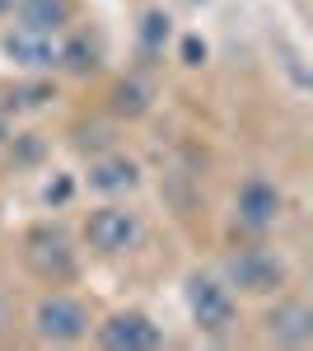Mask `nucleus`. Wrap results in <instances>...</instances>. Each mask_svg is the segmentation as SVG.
I'll list each match as a JSON object with an SVG mask.
<instances>
[{
    "label": "nucleus",
    "mask_w": 313,
    "mask_h": 351,
    "mask_svg": "<svg viewBox=\"0 0 313 351\" xmlns=\"http://www.w3.org/2000/svg\"><path fill=\"white\" fill-rule=\"evenodd\" d=\"M266 337L276 347H309L313 342V309L304 300H281L266 314Z\"/></svg>",
    "instance_id": "obj_9"
},
{
    "label": "nucleus",
    "mask_w": 313,
    "mask_h": 351,
    "mask_svg": "<svg viewBox=\"0 0 313 351\" xmlns=\"http://www.w3.org/2000/svg\"><path fill=\"white\" fill-rule=\"evenodd\" d=\"M89 188L94 192H131L140 188V164L127 155H103V160L89 169Z\"/></svg>",
    "instance_id": "obj_10"
},
{
    "label": "nucleus",
    "mask_w": 313,
    "mask_h": 351,
    "mask_svg": "<svg viewBox=\"0 0 313 351\" xmlns=\"http://www.w3.org/2000/svg\"><path fill=\"white\" fill-rule=\"evenodd\" d=\"M19 14V28H33V33H61L71 24V0H19L14 5Z\"/></svg>",
    "instance_id": "obj_11"
},
{
    "label": "nucleus",
    "mask_w": 313,
    "mask_h": 351,
    "mask_svg": "<svg viewBox=\"0 0 313 351\" xmlns=\"http://www.w3.org/2000/svg\"><path fill=\"white\" fill-rule=\"evenodd\" d=\"M24 263L33 276H42V281H71L75 276V248H71V234L61 230V225H38V230H28L24 239Z\"/></svg>",
    "instance_id": "obj_4"
},
{
    "label": "nucleus",
    "mask_w": 313,
    "mask_h": 351,
    "mask_svg": "<svg viewBox=\"0 0 313 351\" xmlns=\"http://www.w3.org/2000/svg\"><path fill=\"white\" fill-rule=\"evenodd\" d=\"M47 99H56L52 84H24V89L14 94V108H42Z\"/></svg>",
    "instance_id": "obj_15"
},
{
    "label": "nucleus",
    "mask_w": 313,
    "mask_h": 351,
    "mask_svg": "<svg viewBox=\"0 0 313 351\" xmlns=\"http://www.w3.org/2000/svg\"><path fill=\"white\" fill-rule=\"evenodd\" d=\"M71 192H75L71 178H52V183L42 188V202H47V206H66V202H71Z\"/></svg>",
    "instance_id": "obj_17"
},
{
    "label": "nucleus",
    "mask_w": 313,
    "mask_h": 351,
    "mask_svg": "<svg viewBox=\"0 0 313 351\" xmlns=\"http://www.w3.org/2000/svg\"><path fill=\"white\" fill-rule=\"evenodd\" d=\"M5 141H10V127H5V122H0V150H5Z\"/></svg>",
    "instance_id": "obj_20"
},
{
    "label": "nucleus",
    "mask_w": 313,
    "mask_h": 351,
    "mask_svg": "<svg viewBox=\"0 0 313 351\" xmlns=\"http://www.w3.org/2000/svg\"><path fill=\"white\" fill-rule=\"evenodd\" d=\"M112 108L122 112V117H140V112H150V84L140 80V75L117 80V89H112Z\"/></svg>",
    "instance_id": "obj_12"
},
{
    "label": "nucleus",
    "mask_w": 313,
    "mask_h": 351,
    "mask_svg": "<svg viewBox=\"0 0 313 351\" xmlns=\"http://www.w3.org/2000/svg\"><path fill=\"white\" fill-rule=\"evenodd\" d=\"M140 234H145V225H140V216L131 206H99L94 216L84 220V239H89L94 253H103V258L131 253L140 243Z\"/></svg>",
    "instance_id": "obj_5"
},
{
    "label": "nucleus",
    "mask_w": 313,
    "mask_h": 351,
    "mask_svg": "<svg viewBox=\"0 0 313 351\" xmlns=\"http://www.w3.org/2000/svg\"><path fill=\"white\" fill-rule=\"evenodd\" d=\"M14 5H19V0H0V14H14Z\"/></svg>",
    "instance_id": "obj_19"
},
{
    "label": "nucleus",
    "mask_w": 313,
    "mask_h": 351,
    "mask_svg": "<svg viewBox=\"0 0 313 351\" xmlns=\"http://www.w3.org/2000/svg\"><path fill=\"white\" fill-rule=\"evenodd\" d=\"M276 47H281V56H286V71H290V80H295V84H299V89H304V84H309V71H304V56L295 52V47H290L286 38H281Z\"/></svg>",
    "instance_id": "obj_16"
},
{
    "label": "nucleus",
    "mask_w": 313,
    "mask_h": 351,
    "mask_svg": "<svg viewBox=\"0 0 313 351\" xmlns=\"http://www.w3.org/2000/svg\"><path fill=\"white\" fill-rule=\"evenodd\" d=\"M168 38H173V19L164 10H145V19H140V52L159 56L168 47Z\"/></svg>",
    "instance_id": "obj_13"
},
{
    "label": "nucleus",
    "mask_w": 313,
    "mask_h": 351,
    "mask_svg": "<svg viewBox=\"0 0 313 351\" xmlns=\"http://www.w3.org/2000/svg\"><path fill=\"white\" fill-rule=\"evenodd\" d=\"M0 52L10 56L14 66L33 71V75L61 66V43H56L52 33H33V28H10V33L0 38Z\"/></svg>",
    "instance_id": "obj_8"
},
{
    "label": "nucleus",
    "mask_w": 313,
    "mask_h": 351,
    "mask_svg": "<svg viewBox=\"0 0 313 351\" xmlns=\"http://www.w3.org/2000/svg\"><path fill=\"white\" fill-rule=\"evenodd\" d=\"M286 281L290 267L266 248H243L225 263V286L238 295H276V291H286Z\"/></svg>",
    "instance_id": "obj_3"
},
{
    "label": "nucleus",
    "mask_w": 313,
    "mask_h": 351,
    "mask_svg": "<svg viewBox=\"0 0 313 351\" xmlns=\"http://www.w3.org/2000/svg\"><path fill=\"white\" fill-rule=\"evenodd\" d=\"M61 66L75 75H89V71H99V47H89L84 38H71V43H61Z\"/></svg>",
    "instance_id": "obj_14"
},
{
    "label": "nucleus",
    "mask_w": 313,
    "mask_h": 351,
    "mask_svg": "<svg viewBox=\"0 0 313 351\" xmlns=\"http://www.w3.org/2000/svg\"><path fill=\"white\" fill-rule=\"evenodd\" d=\"M183 295H187V309H192V319H197L201 332L225 337V332L234 328L238 304H234V291H229L220 276H210V271H192L187 286H183Z\"/></svg>",
    "instance_id": "obj_1"
},
{
    "label": "nucleus",
    "mask_w": 313,
    "mask_h": 351,
    "mask_svg": "<svg viewBox=\"0 0 313 351\" xmlns=\"http://www.w3.org/2000/svg\"><path fill=\"white\" fill-rule=\"evenodd\" d=\"M281 211H286V192L276 188L271 178H248L234 197V216L248 230H271L281 220Z\"/></svg>",
    "instance_id": "obj_7"
},
{
    "label": "nucleus",
    "mask_w": 313,
    "mask_h": 351,
    "mask_svg": "<svg viewBox=\"0 0 313 351\" xmlns=\"http://www.w3.org/2000/svg\"><path fill=\"white\" fill-rule=\"evenodd\" d=\"M99 342L108 351H155V347H164V332H159V324L150 314L117 309V314H108L99 324Z\"/></svg>",
    "instance_id": "obj_6"
},
{
    "label": "nucleus",
    "mask_w": 313,
    "mask_h": 351,
    "mask_svg": "<svg viewBox=\"0 0 313 351\" xmlns=\"http://www.w3.org/2000/svg\"><path fill=\"white\" fill-rule=\"evenodd\" d=\"M183 66H206V43H201L197 33L183 38Z\"/></svg>",
    "instance_id": "obj_18"
},
{
    "label": "nucleus",
    "mask_w": 313,
    "mask_h": 351,
    "mask_svg": "<svg viewBox=\"0 0 313 351\" xmlns=\"http://www.w3.org/2000/svg\"><path fill=\"white\" fill-rule=\"evenodd\" d=\"M33 337L52 342V347H71L89 337V309L75 295H42L33 304Z\"/></svg>",
    "instance_id": "obj_2"
}]
</instances>
